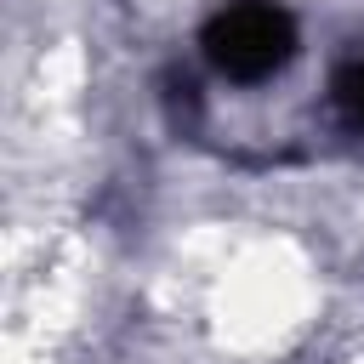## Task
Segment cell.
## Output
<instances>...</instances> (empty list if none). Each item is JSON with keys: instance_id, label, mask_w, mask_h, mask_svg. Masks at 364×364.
Listing matches in <instances>:
<instances>
[{"instance_id": "cell-1", "label": "cell", "mask_w": 364, "mask_h": 364, "mask_svg": "<svg viewBox=\"0 0 364 364\" xmlns=\"http://www.w3.org/2000/svg\"><path fill=\"white\" fill-rule=\"evenodd\" d=\"M199 46H205L216 74H228L239 85H256V80H273L296 57V17L273 0H228L205 23Z\"/></svg>"}, {"instance_id": "cell-2", "label": "cell", "mask_w": 364, "mask_h": 364, "mask_svg": "<svg viewBox=\"0 0 364 364\" xmlns=\"http://www.w3.org/2000/svg\"><path fill=\"white\" fill-rule=\"evenodd\" d=\"M336 102H341V114L364 131V63H347V68L336 74Z\"/></svg>"}]
</instances>
